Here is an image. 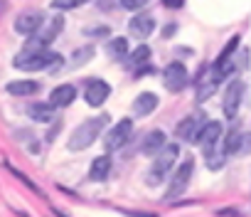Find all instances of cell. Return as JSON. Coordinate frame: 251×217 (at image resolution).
<instances>
[{
	"label": "cell",
	"instance_id": "cell-1",
	"mask_svg": "<svg viewBox=\"0 0 251 217\" xmlns=\"http://www.w3.org/2000/svg\"><path fill=\"white\" fill-rule=\"evenodd\" d=\"M15 69H25V72H37V69H47V72H59L64 59L62 54L42 47V50H32V47H23V52L13 59Z\"/></svg>",
	"mask_w": 251,
	"mask_h": 217
},
{
	"label": "cell",
	"instance_id": "cell-2",
	"mask_svg": "<svg viewBox=\"0 0 251 217\" xmlns=\"http://www.w3.org/2000/svg\"><path fill=\"white\" fill-rule=\"evenodd\" d=\"M103 124H106V116H99V119H86L84 124H79L76 129H74V134L69 136V141H67V148L69 151H84V148H89L99 136H101V129H103Z\"/></svg>",
	"mask_w": 251,
	"mask_h": 217
},
{
	"label": "cell",
	"instance_id": "cell-3",
	"mask_svg": "<svg viewBox=\"0 0 251 217\" xmlns=\"http://www.w3.org/2000/svg\"><path fill=\"white\" fill-rule=\"evenodd\" d=\"M204 124H207L204 111H195V114L185 116V119L177 124L175 134H177V138H182V141H192V143H195V141H200V134H202Z\"/></svg>",
	"mask_w": 251,
	"mask_h": 217
},
{
	"label": "cell",
	"instance_id": "cell-4",
	"mask_svg": "<svg viewBox=\"0 0 251 217\" xmlns=\"http://www.w3.org/2000/svg\"><path fill=\"white\" fill-rule=\"evenodd\" d=\"M62 27H64V20L57 15V18H52L45 27H40L35 35H30V40L25 42V47H32V50H42V47H47L59 32H62Z\"/></svg>",
	"mask_w": 251,
	"mask_h": 217
},
{
	"label": "cell",
	"instance_id": "cell-5",
	"mask_svg": "<svg viewBox=\"0 0 251 217\" xmlns=\"http://www.w3.org/2000/svg\"><path fill=\"white\" fill-rule=\"evenodd\" d=\"M192 170H195V161H192V158H187V161H185L180 168H175V175H173V180H170V190H168L165 200L180 197V195L187 190V185H190V178H192Z\"/></svg>",
	"mask_w": 251,
	"mask_h": 217
},
{
	"label": "cell",
	"instance_id": "cell-6",
	"mask_svg": "<svg viewBox=\"0 0 251 217\" xmlns=\"http://www.w3.org/2000/svg\"><path fill=\"white\" fill-rule=\"evenodd\" d=\"M131 131H133V124H131V119H121L108 134H106V138H103V146H106V151L108 153H113V151H118L126 141H128V136H131Z\"/></svg>",
	"mask_w": 251,
	"mask_h": 217
},
{
	"label": "cell",
	"instance_id": "cell-7",
	"mask_svg": "<svg viewBox=\"0 0 251 217\" xmlns=\"http://www.w3.org/2000/svg\"><path fill=\"white\" fill-rule=\"evenodd\" d=\"M244 94H246V86H244L239 79H234V81L226 86V91H224V101H222V108H224V116H226V119H234V116H236L239 104H241Z\"/></svg>",
	"mask_w": 251,
	"mask_h": 217
},
{
	"label": "cell",
	"instance_id": "cell-8",
	"mask_svg": "<svg viewBox=\"0 0 251 217\" xmlns=\"http://www.w3.org/2000/svg\"><path fill=\"white\" fill-rule=\"evenodd\" d=\"M163 84L168 91H180L185 89L187 84V69L182 62H170L165 69H163Z\"/></svg>",
	"mask_w": 251,
	"mask_h": 217
},
{
	"label": "cell",
	"instance_id": "cell-9",
	"mask_svg": "<svg viewBox=\"0 0 251 217\" xmlns=\"http://www.w3.org/2000/svg\"><path fill=\"white\" fill-rule=\"evenodd\" d=\"M42 23H45V15H42L40 10H27V13H20V15L15 18V32H18V35L30 37V35H35V32L42 27Z\"/></svg>",
	"mask_w": 251,
	"mask_h": 217
},
{
	"label": "cell",
	"instance_id": "cell-10",
	"mask_svg": "<svg viewBox=\"0 0 251 217\" xmlns=\"http://www.w3.org/2000/svg\"><path fill=\"white\" fill-rule=\"evenodd\" d=\"M111 94V86L103 81V79H89L86 81V89H84V99L89 106H101Z\"/></svg>",
	"mask_w": 251,
	"mask_h": 217
},
{
	"label": "cell",
	"instance_id": "cell-11",
	"mask_svg": "<svg viewBox=\"0 0 251 217\" xmlns=\"http://www.w3.org/2000/svg\"><path fill=\"white\" fill-rule=\"evenodd\" d=\"M128 30H131V35H133V37L146 40V37H151V35H153V30H155V20H153V15H151V13H138V15L128 23Z\"/></svg>",
	"mask_w": 251,
	"mask_h": 217
},
{
	"label": "cell",
	"instance_id": "cell-12",
	"mask_svg": "<svg viewBox=\"0 0 251 217\" xmlns=\"http://www.w3.org/2000/svg\"><path fill=\"white\" fill-rule=\"evenodd\" d=\"M177 156H180V148H177V143H170V146H163L160 148V153L155 156V170H160V173H168L173 165H175V161H177Z\"/></svg>",
	"mask_w": 251,
	"mask_h": 217
},
{
	"label": "cell",
	"instance_id": "cell-13",
	"mask_svg": "<svg viewBox=\"0 0 251 217\" xmlns=\"http://www.w3.org/2000/svg\"><path fill=\"white\" fill-rule=\"evenodd\" d=\"M74 99H76V86H72V84H59V86L52 89V94H50V104H52L54 108L69 106Z\"/></svg>",
	"mask_w": 251,
	"mask_h": 217
},
{
	"label": "cell",
	"instance_id": "cell-14",
	"mask_svg": "<svg viewBox=\"0 0 251 217\" xmlns=\"http://www.w3.org/2000/svg\"><path fill=\"white\" fill-rule=\"evenodd\" d=\"M158 96L155 94H151V91H143V94H138L136 99H133V114L136 116H148V114H153L155 108H158Z\"/></svg>",
	"mask_w": 251,
	"mask_h": 217
},
{
	"label": "cell",
	"instance_id": "cell-15",
	"mask_svg": "<svg viewBox=\"0 0 251 217\" xmlns=\"http://www.w3.org/2000/svg\"><path fill=\"white\" fill-rule=\"evenodd\" d=\"M222 121H207L204 124V129H202V134H200V141L197 143H202L204 146V151H209V148H214L217 146V141H219V136H222Z\"/></svg>",
	"mask_w": 251,
	"mask_h": 217
},
{
	"label": "cell",
	"instance_id": "cell-16",
	"mask_svg": "<svg viewBox=\"0 0 251 217\" xmlns=\"http://www.w3.org/2000/svg\"><path fill=\"white\" fill-rule=\"evenodd\" d=\"M163 146H165V134H163L160 129H155V131H151V134L143 138L141 153H143V156H158Z\"/></svg>",
	"mask_w": 251,
	"mask_h": 217
},
{
	"label": "cell",
	"instance_id": "cell-17",
	"mask_svg": "<svg viewBox=\"0 0 251 217\" xmlns=\"http://www.w3.org/2000/svg\"><path fill=\"white\" fill-rule=\"evenodd\" d=\"M5 89H8V94H13V96H32V94L40 91V84L32 81V79H20V81H10Z\"/></svg>",
	"mask_w": 251,
	"mask_h": 217
},
{
	"label": "cell",
	"instance_id": "cell-18",
	"mask_svg": "<svg viewBox=\"0 0 251 217\" xmlns=\"http://www.w3.org/2000/svg\"><path fill=\"white\" fill-rule=\"evenodd\" d=\"M27 116H30L32 121L47 124V121H52V116H54V106H52V104H32V106H27Z\"/></svg>",
	"mask_w": 251,
	"mask_h": 217
},
{
	"label": "cell",
	"instance_id": "cell-19",
	"mask_svg": "<svg viewBox=\"0 0 251 217\" xmlns=\"http://www.w3.org/2000/svg\"><path fill=\"white\" fill-rule=\"evenodd\" d=\"M108 170H111V158H108V156H99V158H94V163H91L89 178H91V180H106Z\"/></svg>",
	"mask_w": 251,
	"mask_h": 217
},
{
	"label": "cell",
	"instance_id": "cell-20",
	"mask_svg": "<svg viewBox=\"0 0 251 217\" xmlns=\"http://www.w3.org/2000/svg\"><path fill=\"white\" fill-rule=\"evenodd\" d=\"M106 54H108L111 59H123L126 54H128V40H126V37H113V40H108Z\"/></svg>",
	"mask_w": 251,
	"mask_h": 217
},
{
	"label": "cell",
	"instance_id": "cell-21",
	"mask_svg": "<svg viewBox=\"0 0 251 217\" xmlns=\"http://www.w3.org/2000/svg\"><path fill=\"white\" fill-rule=\"evenodd\" d=\"M91 57H94V47H79V50L72 52L69 62H72V67H81V64H86Z\"/></svg>",
	"mask_w": 251,
	"mask_h": 217
},
{
	"label": "cell",
	"instance_id": "cell-22",
	"mask_svg": "<svg viewBox=\"0 0 251 217\" xmlns=\"http://www.w3.org/2000/svg\"><path fill=\"white\" fill-rule=\"evenodd\" d=\"M148 59H151V47H148V45H141V47H136V50L131 52V57H128V62H131L133 67H138V64L148 62Z\"/></svg>",
	"mask_w": 251,
	"mask_h": 217
},
{
	"label": "cell",
	"instance_id": "cell-23",
	"mask_svg": "<svg viewBox=\"0 0 251 217\" xmlns=\"http://www.w3.org/2000/svg\"><path fill=\"white\" fill-rule=\"evenodd\" d=\"M84 3H89V0H52V8L54 10H72V8H79Z\"/></svg>",
	"mask_w": 251,
	"mask_h": 217
},
{
	"label": "cell",
	"instance_id": "cell-24",
	"mask_svg": "<svg viewBox=\"0 0 251 217\" xmlns=\"http://www.w3.org/2000/svg\"><path fill=\"white\" fill-rule=\"evenodd\" d=\"M249 153H251V131L241 134V138H239V151H236V156H249Z\"/></svg>",
	"mask_w": 251,
	"mask_h": 217
},
{
	"label": "cell",
	"instance_id": "cell-25",
	"mask_svg": "<svg viewBox=\"0 0 251 217\" xmlns=\"http://www.w3.org/2000/svg\"><path fill=\"white\" fill-rule=\"evenodd\" d=\"M8 170H10V173H13V175H15L18 180H23V183H25V185H27V188H30L32 192H37V195H40V188H37V185H35V183H32V180H30V178H27L25 173H20V170H18V168H13V165H8Z\"/></svg>",
	"mask_w": 251,
	"mask_h": 217
},
{
	"label": "cell",
	"instance_id": "cell-26",
	"mask_svg": "<svg viewBox=\"0 0 251 217\" xmlns=\"http://www.w3.org/2000/svg\"><path fill=\"white\" fill-rule=\"evenodd\" d=\"M214 89H217V81H209V84L200 86V91H197V101H204V99H209V96L214 94Z\"/></svg>",
	"mask_w": 251,
	"mask_h": 217
},
{
	"label": "cell",
	"instance_id": "cell-27",
	"mask_svg": "<svg viewBox=\"0 0 251 217\" xmlns=\"http://www.w3.org/2000/svg\"><path fill=\"white\" fill-rule=\"evenodd\" d=\"M84 35H89V37H106V35H108V27H103V25L89 27V30H84Z\"/></svg>",
	"mask_w": 251,
	"mask_h": 217
},
{
	"label": "cell",
	"instance_id": "cell-28",
	"mask_svg": "<svg viewBox=\"0 0 251 217\" xmlns=\"http://www.w3.org/2000/svg\"><path fill=\"white\" fill-rule=\"evenodd\" d=\"M146 3H148V0H121V5L128 8V10H138V8H143Z\"/></svg>",
	"mask_w": 251,
	"mask_h": 217
},
{
	"label": "cell",
	"instance_id": "cell-29",
	"mask_svg": "<svg viewBox=\"0 0 251 217\" xmlns=\"http://www.w3.org/2000/svg\"><path fill=\"white\" fill-rule=\"evenodd\" d=\"M182 3H185V0H163V5H165V8H173V10L182 8Z\"/></svg>",
	"mask_w": 251,
	"mask_h": 217
},
{
	"label": "cell",
	"instance_id": "cell-30",
	"mask_svg": "<svg viewBox=\"0 0 251 217\" xmlns=\"http://www.w3.org/2000/svg\"><path fill=\"white\" fill-rule=\"evenodd\" d=\"M10 10V0H0V20L5 18V13Z\"/></svg>",
	"mask_w": 251,
	"mask_h": 217
},
{
	"label": "cell",
	"instance_id": "cell-31",
	"mask_svg": "<svg viewBox=\"0 0 251 217\" xmlns=\"http://www.w3.org/2000/svg\"><path fill=\"white\" fill-rule=\"evenodd\" d=\"M173 32H177V25H165V30H163V37H170Z\"/></svg>",
	"mask_w": 251,
	"mask_h": 217
},
{
	"label": "cell",
	"instance_id": "cell-32",
	"mask_svg": "<svg viewBox=\"0 0 251 217\" xmlns=\"http://www.w3.org/2000/svg\"><path fill=\"white\" fill-rule=\"evenodd\" d=\"M217 215H239L236 207H224V210H217Z\"/></svg>",
	"mask_w": 251,
	"mask_h": 217
},
{
	"label": "cell",
	"instance_id": "cell-33",
	"mask_svg": "<svg viewBox=\"0 0 251 217\" xmlns=\"http://www.w3.org/2000/svg\"><path fill=\"white\" fill-rule=\"evenodd\" d=\"M249 104H251V86H249Z\"/></svg>",
	"mask_w": 251,
	"mask_h": 217
}]
</instances>
